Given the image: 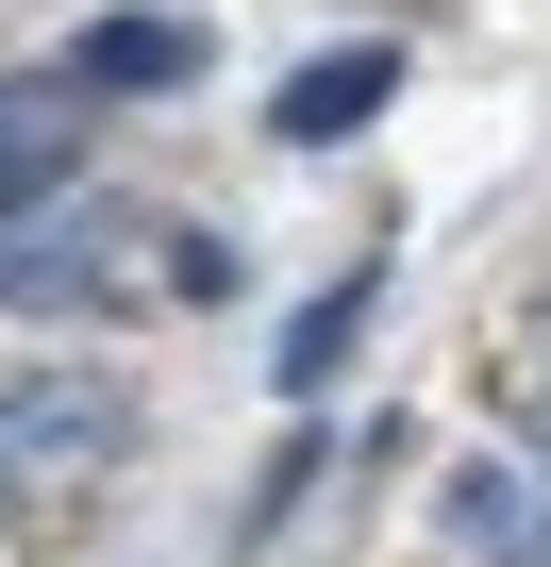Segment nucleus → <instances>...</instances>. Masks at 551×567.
<instances>
[{"label":"nucleus","mask_w":551,"mask_h":567,"mask_svg":"<svg viewBox=\"0 0 551 567\" xmlns=\"http://www.w3.org/2000/svg\"><path fill=\"white\" fill-rule=\"evenodd\" d=\"M385 101H401V51L385 34H335V51H302L285 84H267V151H351Z\"/></svg>","instance_id":"f257e3e1"},{"label":"nucleus","mask_w":551,"mask_h":567,"mask_svg":"<svg viewBox=\"0 0 551 567\" xmlns=\"http://www.w3.org/2000/svg\"><path fill=\"white\" fill-rule=\"evenodd\" d=\"M68 84H84V101H184V84H201V18H167V0H118V18H84Z\"/></svg>","instance_id":"f03ea898"},{"label":"nucleus","mask_w":551,"mask_h":567,"mask_svg":"<svg viewBox=\"0 0 551 567\" xmlns=\"http://www.w3.org/2000/svg\"><path fill=\"white\" fill-rule=\"evenodd\" d=\"M0 301L18 318H84L101 301V217H18L0 234Z\"/></svg>","instance_id":"7ed1b4c3"},{"label":"nucleus","mask_w":551,"mask_h":567,"mask_svg":"<svg viewBox=\"0 0 551 567\" xmlns=\"http://www.w3.org/2000/svg\"><path fill=\"white\" fill-rule=\"evenodd\" d=\"M368 301H385V267H335L318 301H302L285 334H267V384H285V401H318V384L351 368V334H368Z\"/></svg>","instance_id":"20e7f679"},{"label":"nucleus","mask_w":551,"mask_h":567,"mask_svg":"<svg viewBox=\"0 0 551 567\" xmlns=\"http://www.w3.org/2000/svg\"><path fill=\"white\" fill-rule=\"evenodd\" d=\"M84 167H68V101H34V84H0V234L18 217H51Z\"/></svg>","instance_id":"39448f33"},{"label":"nucleus","mask_w":551,"mask_h":567,"mask_svg":"<svg viewBox=\"0 0 551 567\" xmlns=\"http://www.w3.org/2000/svg\"><path fill=\"white\" fill-rule=\"evenodd\" d=\"M518 517H534V501H518V467H468V484H451V534H484V550H518Z\"/></svg>","instance_id":"423d86ee"},{"label":"nucleus","mask_w":551,"mask_h":567,"mask_svg":"<svg viewBox=\"0 0 551 567\" xmlns=\"http://www.w3.org/2000/svg\"><path fill=\"white\" fill-rule=\"evenodd\" d=\"M318 451H335V434H285V467H267V484H251V534H285V501L318 484Z\"/></svg>","instance_id":"0eeeda50"},{"label":"nucleus","mask_w":551,"mask_h":567,"mask_svg":"<svg viewBox=\"0 0 551 567\" xmlns=\"http://www.w3.org/2000/svg\"><path fill=\"white\" fill-rule=\"evenodd\" d=\"M518 567H551V501H534V517H518Z\"/></svg>","instance_id":"6e6552de"}]
</instances>
